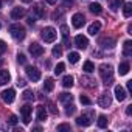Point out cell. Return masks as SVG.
<instances>
[{"mask_svg": "<svg viewBox=\"0 0 132 132\" xmlns=\"http://www.w3.org/2000/svg\"><path fill=\"white\" fill-rule=\"evenodd\" d=\"M100 76H101V79H103V82H104L106 86L112 84V81H113L112 65H109V64H101V65H100Z\"/></svg>", "mask_w": 132, "mask_h": 132, "instance_id": "cell-1", "label": "cell"}, {"mask_svg": "<svg viewBox=\"0 0 132 132\" xmlns=\"http://www.w3.org/2000/svg\"><path fill=\"white\" fill-rule=\"evenodd\" d=\"M10 33H11V36H13L14 39H17V40H22V39L25 37V28H23L20 23H13V25L10 27Z\"/></svg>", "mask_w": 132, "mask_h": 132, "instance_id": "cell-2", "label": "cell"}, {"mask_svg": "<svg viewBox=\"0 0 132 132\" xmlns=\"http://www.w3.org/2000/svg\"><path fill=\"white\" fill-rule=\"evenodd\" d=\"M40 33H42V39H44L45 42H54V40H56L57 33H56V30H54L53 27H45Z\"/></svg>", "mask_w": 132, "mask_h": 132, "instance_id": "cell-3", "label": "cell"}, {"mask_svg": "<svg viewBox=\"0 0 132 132\" xmlns=\"http://www.w3.org/2000/svg\"><path fill=\"white\" fill-rule=\"evenodd\" d=\"M92 121H93V112L82 113L81 117H78V118H76V124H78V126H82V127L90 126V124H92Z\"/></svg>", "mask_w": 132, "mask_h": 132, "instance_id": "cell-4", "label": "cell"}, {"mask_svg": "<svg viewBox=\"0 0 132 132\" xmlns=\"http://www.w3.org/2000/svg\"><path fill=\"white\" fill-rule=\"evenodd\" d=\"M0 96H2L5 104H11L14 101V98H16V92H14V89H6V90H3L0 93Z\"/></svg>", "mask_w": 132, "mask_h": 132, "instance_id": "cell-5", "label": "cell"}, {"mask_svg": "<svg viewBox=\"0 0 132 132\" xmlns=\"http://www.w3.org/2000/svg\"><path fill=\"white\" fill-rule=\"evenodd\" d=\"M28 51L33 54V57H39V56H42L44 54V47L42 45H39L37 42H33V44H30V47H28Z\"/></svg>", "mask_w": 132, "mask_h": 132, "instance_id": "cell-6", "label": "cell"}, {"mask_svg": "<svg viewBox=\"0 0 132 132\" xmlns=\"http://www.w3.org/2000/svg\"><path fill=\"white\" fill-rule=\"evenodd\" d=\"M31 112H33V107H31L30 104H25V106H22V107H20L22 121H23L25 124H28V123H30V115H31Z\"/></svg>", "mask_w": 132, "mask_h": 132, "instance_id": "cell-7", "label": "cell"}, {"mask_svg": "<svg viewBox=\"0 0 132 132\" xmlns=\"http://www.w3.org/2000/svg\"><path fill=\"white\" fill-rule=\"evenodd\" d=\"M98 104L101 106V107H109L110 104H112V96H110V93L109 92H104V93H101L100 95V100H98Z\"/></svg>", "mask_w": 132, "mask_h": 132, "instance_id": "cell-8", "label": "cell"}, {"mask_svg": "<svg viewBox=\"0 0 132 132\" xmlns=\"http://www.w3.org/2000/svg\"><path fill=\"white\" fill-rule=\"evenodd\" d=\"M98 44L103 47V48H113L115 47V39L113 37H110V36H104V37H101L100 40H98Z\"/></svg>", "mask_w": 132, "mask_h": 132, "instance_id": "cell-9", "label": "cell"}, {"mask_svg": "<svg viewBox=\"0 0 132 132\" xmlns=\"http://www.w3.org/2000/svg\"><path fill=\"white\" fill-rule=\"evenodd\" d=\"M27 76L33 81V82H36V81H39L40 79V72L36 69V67H27Z\"/></svg>", "mask_w": 132, "mask_h": 132, "instance_id": "cell-10", "label": "cell"}, {"mask_svg": "<svg viewBox=\"0 0 132 132\" xmlns=\"http://www.w3.org/2000/svg\"><path fill=\"white\" fill-rule=\"evenodd\" d=\"M84 23H86V19H84V16H82L81 13L73 14V17H72V25H73L75 28H81Z\"/></svg>", "mask_w": 132, "mask_h": 132, "instance_id": "cell-11", "label": "cell"}, {"mask_svg": "<svg viewBox=\"0 0 132 132\" xmlns=\"http://www.w3.org/2000/svg\"><path fill=\"white\" fill-rule=\"evenodd\" d=\"M75 45H76L78 48H81V50H86V48H87V45H89V40H87V37H86V36L78 34V36L75 37Z\"/></svg>", "mask_w": 132, "mask_h": 132, "instance_id": "cell-12", "label": "cell"}, {"mask_svg": "<svg viewBox=\"0 0 132 132\" xmlns=\"http://www.w3.org/2000/svg\"><path fill=\"white\" fill-rule=\"evenodd\" d=\"M113 93H115V98L118 100V101H124L126 100V90H124V87H121V86H115V90H113Z\"/></svg>", "mask_w": 132, "mask_h": 132, "instance_id": "cell-13", "label": "cell"}, {"mask_svg": "<svg viewBox=\"0 0 132 132\" xmlns=\"http://www.w3.org/2000/svg\"><path fill=\"white\" fill-rule=\"evenodd\" d=\"M23 16H25V10H23V8H13V10H11V19L19 20V19H22Z\"/></svg>", "mask_w": 132, "mask_h": 132, "instance_id": "cell-14", "label": "cell"}, {"mask_svg": "<svg viewBox=\"0 0 132 132\" xmlns=\"http://www.w3.org/2000/svg\"><path fill=\"white\" fill-rule=\"evenodd\" d=\"M36 117H37L39 121H45V120H47V109H45L44 106H37V109H36Z\"/></svg>", "mask_w": 132, "mask_h": 132, "instance_id": "cell-15", "label": "cell"}, {"mask_svg": "<svg viewBox=\"0 0 132 132\" xmlns=\"http://www.w3.org/2000/svg\"><path fill=\"white\" fill-rule=\"evenodd\" d=\"M10 79H11V75H10V72H8V70H0V86L8 84V82H10Z\"/></svg>", "mask_w": 132, "mask_h": 132, "instance_id": "cell-16", "label": "cell"}, {"mask_svg": "<svg viewBox=\"0 0 132 132\" xmlns=\"http://www.w3.org/2000/svg\"><path fill=\"white\" fill-rule=\"evenodd\" d=\"M129 70H130V65H129V62H121L120 65H118V73L123 76V75H127L129 73Z\"/></svg>", "mask_w": 132, "mask_h": 132, "instance_id": "cell-17", "label": "cell"}, {"mask_svg": "<svg viewBox=\"0 0 132 132\" xmlns=\"http://www.w3.org/2000/svg\"><path fill=\"white\" fill-rule=\"evenodd\" d=\"M31 13H33L36 17H44V16H45V13H44V8H42L40 5H34V6L31 8Z\"/></svg>", "mask_w": 132, "mask_h": 132, "instance_id": "cell-18", "label": "cell"}, {"mask_svg": "<svg viewBox=\"0 0 132 132\" xmlns=\"http://www.w3.org/2000/svg\"><path fill=\"white\" fill-rule=\"evenodd\" d=\"M100 30H101V23H100V22H93V23L89 27V34L95 36L96 33H100Z\"/></svg>", "mask_w": 132, "mask_h": 132, "instance_id": "cell-19", "label": "cell"}, {"mask_svg": "<svg viewBox=\"0 0 132 132\" xmlns=\"http://www.w3.org/2000/svg\"><path fill=\"white\" fill-rule=\"evenodd\" d=\"M82 70H84L86 73H93V72H95V65H93V62H92V61H86L84 65H82Z\"/></svg>", "mask_w": 132, "mask_h": 132, "instance_id": "cell-20", "label": "cell"}, {"mask_svg": "<svg viewBox=\"0 0 132 132\" xmlns=\"http://www.w3.org/2000/svg\"><path fill=\"white\" fill-rule=\"evenodd\" d=\"M89 10H90V13H93V14H101V13H103V6H101L100 3H90V5H89Z\"/></svg>", "mask_w": 132, "mask_h": 132, "instance_id": "cell-21", "label": "cell"}, {"mask_svg": "<svg viewBox=\"0 0 132 132\" xmlns=\"http://www.w3.org/2000/svg\"><path fill=\"white\" fill-rule=\"evenodd\" d=\"M61 31H62V37H64L65 45L70 47V44H69V27H67V25H62V27H61Z\"/></svg>", "mask_w": 132, "mask_h": 132, "instance_id": "cell-22", "label": "cell"}, {"mask_svg": "<svg viewBox=\"0 0 132 132\" xmlns=\"http://www.w3.org/2000/svg\"><path fill=\"white\" fill-rule=\"evenodd\" d=\"M123 53L124 56H130L132 54V42L130 40H126L124 45H123Z\"/></svg>", "mask_w": 132, "mask_h": 132, "instance_id": "cell-23", "label": "cell"}, {"mask_svg": "<svg viewBox=\"0 0 132 132\" xmlns=\"http://www.w3.org/2000/svg\"><path fill=\"white\" fill-rule=\"evenodd\" d=\"M72 100H73V95H72V93L64 92V93L59 95V101H61V103H70Z\"/></svg>", "mask_w": 132, "mask_h": 132, "instance_id": "cell-24", "label": "cell"}, {"mask_svg": "<svg viewBox=\"0 0 132 132\" xmlns=\"http://www.w3.org/2000/svg\"><path fill=\"white\" fill-rule=\"evenodd\" d=\"M44 89H45L47 92H51V90L54 89V81H53L51 78H47L45 82H44Z\"/></svg>", "mask_w": 132, "mask_h": 132, "instance_id": "cell-25", "label": "cell"}, {"mask_svg": "<svg viewBox=\"0 0 132 132\" xmlns=\"http://www.w3.org/2000/svg\"><path fill=\"white\" fill-rule=\"evenodd\" d=\"M62 86L65 87V89H69V87H72L73 86V76H64V79H62Z\"/></svg>", "mask_w": 132, "mask_h": 132, "instance_id": "cell-26", "label": "cell"}, {"mask_svg": "<svg viewBox=\"0 0 132 132\" xmlns=\"http://www.w3.org/2000/svg\"><path fill=\"white\" fill-rule=\"evenodd\" d=\"M123 14H124V17H130V14H132V3H124V8H123Z\"/></svg>", "mask_w": 132, "mask_h": 132, "instance_id": "cell-27", "label": "cell"}, {"mask_svg": "<svg viewBox=\"0 0 132 132\" xmlns=\"http://www.w3.org/2000/svg\"><path fill=\"white\" fill-rule=\"evenodd\" d=\"M79 57H81V56H79V53H76V51H70V53H69V61H70L72 64H76V62L79 61Z\"/></svg>", "mask_w": 132, "mask_h": 132, "instance_id": "cell-28", "label": "cell"}, {"mask_svg": "<svg viewBox=\"0 0 132 132\" xmlns=\"http://www.w3.org/2000/svg\"><path fill=\"white\" fill-rule=\"evenodd\" d=\"M123 3H124V0H110V8H112V11H117Z\"/></svg>", "mask_w": 132, "mask_h": 132, "instance_id": "cell-29", "label": "cell"}, {"mask_svg": "<svg viewBox=\"0 0 132 132\" xmlns=\"http://www.w3.org/2000/svg\"><path fill=\"white\" fill-rule=\"evenodd\" d=\"M64 70H65V64L64 62H59L56 67H54V75H62Z\"/></svg>", "mask_w": 132, "mask_h": 132, "instance_id": "cell-30", "label": "cell"}, {"mask_svg": "<svg viewBox=\"0 0 132 132\" xmlns=\"http://www.w3.org/2000/svg\"><path fill=\"white\" fill-rule=\"evenodd\" d=\"M107 124H109V120L104 115H100L98 117V126L100 127H107Z\"/></svg>", "mask_w": 132, "mask_h": 132, "instance_id": "cell-31", "label": "cell"}, {"mask_svg": "<svg viewBox=\"0 0 132 132\" xmlns=\"http://www.w3.org/2000/svg\"><path fill=\"white\" fill-rule=\"evenodd\" d=\"M51 53H53L54 57H59V56L62 54V47H61V45H54L53 50H51Z\"/></svg>", "mask_w": 132, "mask_h": 132, "instance_id": "cell-32", "label": "cell"}, {"mask_svg": "<svg viewBox=\"0 0 132 132\" xmlns=\"http://www.w3.org/2000/svg\"><path fill=\"white\" fill-rule=\"evenodd\" d=\"M75 106L73 104H67V106H65V113H67V115H73L75 113Z\"/></svg>", "mask_w": 132, "mask_h": 132, "instance_id": "cell-33", "label": "cell"}, {"mask_svg": "<svg viewBox=\"0 0 132 132\" xmlns=\"http://www.w3.org/2000/svg\"><path fill=\"white\" fill-rule=\"evenodd\" d=\"M79 101H81L82 104H86V106H90V104H92V101H90V98H87L86 95H81V96H79Z\"/></svg>", "mask_w": 132, "mask_h": 132, "instance_id": "cell-34", "label": "cell"}, {"mask_svg": "<svg viewBox=\"0 0 132 132\" xmlns=\"http://www.w3.org/2000/svg\"><path fill=\"white\" fill-rule=\"evenodd\" d=\"M23 98H25V100H33V98H34V93H33L31 90H25V92H23Z\"/></svg>", "mask_w": 132, "mask_h": 132, "instance_id": "cell-35", "label": "cell"}, {"mask_svg": "<svg viewBox=\"0 0 132 132\" xmlns=\"http://www.w3.org/2000/svg\"><path fill=\"white\" fill-rule=\"evenodd\" d=\"M17 62H19V64H27V57H25L22 53H19V54H17Z\"/></svg>", "mask_w": 132, "mask_h": 132, "instance_id": "cell-36", "label": "cell"}, {"mask_svg": "<svg viewBox=\"0 0 132 132\" xmlns=\"http://www.w3.org/2000/svg\"><path fill=\"white\" fill-rule=\"evenodd\" d=\"M70 129H72V127H70V124H65V123L57 126V130H70Z\"/></svg>", "mask_w": 132, "mask_h": 132, "instance_id": "cell-37", "label": "cell"}, {"mask_svg": "<svg viewBox=\"0 0 132 132\" xmlns=\"http://www.w3.org/2000/svg\"><path fill=\"white\" fill-rule=\"evenodd\" d=\"M17 121H19V120H17V117H16V115H10V120H8V123H10V124H13V126H14V124H17Z\"/></svg>", "mask_w": 132, "mask_h": 132, "instance_id": "cell-38", "label": "cell"}, {"mask_svg": "<svg viewBox=\"0 0 132 132\" xmlns=\"http://www.w3.org/2000/svg\"><path fill=\"white\" fill-rule=\"evenodd\" d=\"M5 50H6V44L3 40H0V53H3Z\"/></svg>", "mask_w": 132, "mask_h": 132, "instance_id": "cell-39", "label": "cell"}, {"mask_svg": "<svg viewBox=\"0 0 132 132\" xmlns=\"http://www.w3.org/2000/svg\"><path fill=\"white\" fill-rule=\"evenodd\" d=\"M50 112H51V113H54V115L57 113V109L54 107V104H50Z\"/></svg>", "mask_w": 132, "mask_h": 132, "instance_id": "cell-40", "label": "cell"}, {"mask_svg": "<svg viewBox=\"0 0 132 132\" xmlns=\"http://www.w3.org/2000/svg\"><path fill=\"white\" fill-rule=\"evenodd\" d=\"M25 84H27V82H25L23 79H19V81H17V86H19V87H25Z\"/></svg>", "mask_w": 132, "mask_h": 132, "instance_id": "cell-41", "label": "cell"}, {"mask_svg": "<svg viewBox=\"0 0 132 132\" xmlns=\"http://www.w3.org/2000/svg\"><path fill=\"white\" fill-rule=\"evenodd\" d=\"M126 113H127V115H130V113H132V104L126 107Z\"/></svg>", "mask_w": 132, "mask_h": 132, "instance_id": "cell-42", "label": "cell"}, {"mask_svg": "<svg viewBox=\"0 0 132 132\" xmlns=\"http://www.w3.org/2000/svg\"><path fill=\"white\" fill-rule=\"evenodd\" d=\"M34 22H36L34 17H28V23H30V25H34Z\"/></svg>", "mask_w": 132, "mask_h": 132, "instance_id": "cell-43", "label": "cell"}, {"mask_svg": "<svg viewBox=\"0 0 132 132\" xmlns=\"http://www.w3.org/2000/svg\"><path fill=\"white\" fill-rule=\"evenodd\" d=\"M73 0H64V5H72Z\"/></svg>", "mask_w": 132, "mask_h": 132, "instance_id": "cell-44", "label": "cell"}, {"mask_svg": "<svg viewBox=\"0 0 132 132\" xmlns=\"http://www.w3.org/2000/svg\"><path fill=\"white\" fill-rule=\"evenodd\" d=\"M45 2H47V3H50V5H54L57 0H45Z\"/></svg>", "mask_w": 132, "mask_h": 132, "instance_id": "cell-45", "label": "cell"}, {"mask_svg": "<svg viewBox=\"0 0 132 132\" xmlns=\"http://www.w3.org/2000/svg\"><path fill=\"white\" fill-rule=\"evenodd\" d=\"M127 90H132V81H127Z\"/></svg>", "mask_w": 132, "mask_h": 132, "instance_id": "cell-46", "label": "cell"}, {"mask_svg": "<svg viewBox=\"0 0 132 132\" xmlns=\"http://www.w3.org/2000/svg\"><path fill=\"white\" fill-rule=\"evenodd\" d=\"M22 2H25V3H30V2H33V0H22Z\"/></svg>", "mask_w": 132, "mask_h": 132, "instance_id": "cell-47", "label": "cell"}, {"mask_svg": "<svg viewBox=\"0 0 132 132\" xmlns=\"http://www.w3.org/2000/svg\"><path fill=\"white\" fill-rule=\"evenodd\" d=\"M0 6H2V3H0Z\"/></svg>", "mask_w": 132, "mask_h": 132, "instance_id": "cell-48", "label": "cell"}, {"mask_svg": "<svg viewBox=\"0 0 132 132\" xmlns=\"http://www.w3.org/2000/svg\"><path fill=\"white\" fill-rule=\"evenodd\" d=\"M0 28H2V25H0Z\"/></svg>", "mask_w": 132, "mask_h": 132, "instance_id": "cell-49", "label": "cell"}]
</instances>
